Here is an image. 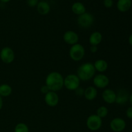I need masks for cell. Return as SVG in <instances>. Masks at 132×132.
Segmentation results:
<instances>
[{
  "label": "cell",
  "mask_w": 132,
  "mask_h": 132,
  "mask_svg": "<svg viewBox=\"0 0 132 132\" xmlns=\"http://www.w3.org/2000/svg\"><path fill=\"white\" fill-rule=\"evenodd\" d=\"M37 10L41 15H47L50 11V6L48 2L45 1H39L37 5Z\"/></svg>",
  "instance_id": "cell-15"
},
{
  "label": "cell",
  "mask_w": 132,
  "mask_h": 132,
  "mask_svg": "<svg viewBox=\"0 0 132 132\" xmlns=\"http://www.w3.org/2000/svg\"><path fill=\"white\" fill-rule=\"evenodd\" d=\"M102 98L107 104H113L116 103V93L112 89H105L102 93Z\"/></svg>",
  "instance_id": "cell-12"
},
{
  "label": "cell",
  "mask_w": 132,
  "mask_h": 132,
  "mask_svg": "<svg viewBox=\"0 0 132 132\" xmlns=\"http://www.w3.org/2000/svg\"><path fill=\"white\" fill-rule=\"evenodd\" d=\"M81 80L76 74L71 73L64 78V86L68 90L75 91L80 86Z\"/></svg>",
  "instance_id": "cell-4"
},
{
  "label": "cell",
  "mask_w": 132,
  "mask_h": 132,
  "mask_svg": "<svg viewBox=\"0 0 132 132\" xmlns=\"http://www.w3.org/2000/svg\"><path fill=\"white\" fill-rule=\"evenodd\" d=\"M103 4H104V6H105L106 8L109 9V8H111L113 6V0H104Z\"/></svg>",
  "instance_id": "cell-25"
},
{
  "label": "cell",
  "mask_w": 132,
  "mask_h": 132,
  "mask_svg": "<svg viewBox=\"0 0 132 132\" xmlns=\"http://www.w3.org/2000/svg\"><path fill=\"white\" fill-rule=\"evenodd\" d=\"M12 88L8 84H2L0 85V95L2 97H6L11 95Z\"/></svg>",
  "instance_id": "cell-20"
},
{
  "label": "cell",
  "mask_w": 132,
  "mask_h": 132,
  "mask_svg": "<svg viewBox=\"0 0 132 132\" xmlns=\"http://www.w3.org/2000/svg\"><path fill=\"white\" fill-rule=\"evenodd\" d=\"M102 40H103V35L98 31H95L92 33L88 39L90 46H98L102 42Z\"/></svg>",
  "instance_id": "cell-13"
},
{
  "label": "cell",
  "mask_w": 132,
  "mask_h": 132,
  "mask_svg": "<svg viewBox=\"0 0 132 132\" xmlns=\"http://www.w3.org/2000/svg\"><path fill=\"white\" fill-rule=\"evenodd\" d=\"M129 43L130 44V45L132 46V34L129 37Z\"/></svg>",
  "instance_id": "cell-30"
},
{
  "label": "cell",
  "mask_w": 132,
  "mask_h": 132,
  "mask_svg": "<svg viewBox=\"0 0 132 132\" xmlns=\"http://www.w3.org/2000/svg\"><path fill=\"white\" fill-rule=\"evenodd\" d=\"M40 91H41V92L42 93V94H45H45H47L48 92H50V90H49V88L47 87V86H46V85H43L41 88H40Z\"/></svg>",
  "instance_id": "cell-26"
},
{
  "label": "cell",
  "mask_w": 132,
  "mask_h": 132,
  "mask_svg": "<svg viewBox=\"0 0 132 132\" xmlns=\"http://www.w3.org/2000/svg\"><path fill=\"white\" fill-rule=\"evenodd\" d=\"M0 1L6 3H8V2H9V1H10V0H0Z\"/></svg>",
  "instance_id": "cell-31"
},
{
  "label": "cell",
  "mask_w": 132,
  "mask_h": 132,
  "mask_svg": "<svg viewBox=\"0 0 132 132\" xmlns=\"http://www.w3.org/2000/svg\"><path fill=\"white\" fill-rule=\"evenodd\" d=\"M75 92H76V95H77L78 97L81 96H84V93H85V90H84L82 88L79 87L75 90Z\"/></svg>",
  "instance_id": "cell-24"
},
{
  "label": "cell",
  "mask_w": 132,
  "mask_h": 132,
  "mask_svg": "<svg viewBox=\"0 0 132 132\" xmlns=\"http://www.w3.org/2000/svg\"><path fill=\"white\" fill-rule=\"evenodd\" d=\"M85 55V49L82 45L77 43L71 46L69 50V56L74 61H79Z\"/></svg>",
  "instance_id": "cell-3"
},
{
  "label": "cell",
  "mask_w": 132,
  "mask_h": 132,
  "mask_svg": "<svg viewBox=\"0 0 132 132\" xmlns=\"http://www.w3.org/2000/svg\"><path fill=\"white\" fill-rule=\"evenodd\" d=\"M44 100L46 105L50 107H55L59 103V97L55 92L50 91L45 95Z\"/></svg>",
  "instance_id": "cell-10"
},
{
  "label": "cell",
  "mask_w": 132,
  "mask_h": 132,
  "mask_svg": "<svg viewBox=\"0 0 132 132\" xmlns=\"http://www.w3.org/2000/svg\"><path fill=\"white\" fill-rule=\"evenodd\" d=\"M77 21V24L81 28H90L94 23V17L92 14L86 12L84 14L78 15Z\"/></svg>",
  "instance_id": "cell-5"
},
{
  "label": "cell",
  "mask_w": 132,
  "mask_h": 132,
  "mask_svg": "<svg viewBox=\"0 0 132 132\" xmlns=\"http://www.w3.org/2000/svg\"><path fill=\"white\" fill-rule=\"evenodd\" d=\"M94 66L95 70L97 71L100 73H103L106 72L108 67V63L104 59H97L95 61V63H94Z\"/></svg>",
  "instance_id": "cell-16"
},
{
  "label": "cell",
  "mask_w": 132,
  "mask_h": 132,
  "mask_svg": "<svg viewBox=\"0 0 132 132\" xmlns=\"http://www.w3.org/2000/svg\"><path fill=\"white\" fill-rule=\"evenodd\" d=\"M86 125L88 128L91 131H97L101 128L103 121L102 119L96 114H92L88 117L86 121Z\"/></svg>",
  "instance_id": "cell-6"
},
{
  "label": "cell",
  "mask_w": 132,
  "mask_h": 132,
  "mask_svg": "<svg viewBox=\"0 0 132 132\" xmlns=\"http://www.w3.org/2000/svg\"><path fill=\"white\" fill-rule=\"evenodd\" d=\"M108 113V110L105 106H101L97 110L96 115L99 116L100 118H104L107 116Z\"/></svg>",
  "instance_id": "cell-21"
},
{
  "label": "cell",
  "mask_w": 132,
  "mask_h": 132,
  "mask_svg": "<svg viewBox=\"0 0 132 132\" xmlns=\"http://www.w3.org/2000/svg\"><path fill=\"white\" fill-rule=\"evenodd\" d=\"M45 85L50 91L57 92L64 86V77L58 72H52L47 75L45 79Z\"/></svg>",
  "instance_id": "cell-1"
},
{
  "label": "cell",
  "mask_w": 132,
  "mask_h": 132,
  "mask_svg": "<svg viewBox=\"0 0 132 132\" xmlns=\"http://www.w3.org/2000/svg\"><path fill=\"white\" fill-rule=\"evenodd\" d=\"M3 97L0 95V110L1 108H3Z\"/></svg>",
  "instance_id": "cell-29"
},
{
  "label": "cell",
  "mask_w": 132,
  "mask_h": 132,
  "mask_svg": "<svg viewBox=\"0 0 132 132\" xmlns=\"http://www.w3.org/2000/svg\"><path fill=\"white\" fill-rule=\"evenodd\" d=\"M131 5V0H118L117 3V7L120 12H125L130 10Z\"/></svg>",
  "instance_id": "cell-18"
},
{
  "label": "cell",
  "mask_w": 132,
  "mask_h": 132,
  "mask_svg": "<svg viewBox=\"0 0 132 132\" xmlns=\"http://www.w3.org/2000/svg\"><path fill=\"white\" fill-rule=\"evenodd\" d=\"M126 116L129 119H132V106L128 108V110H126Z\"/></svg>",
  "instance_id": "cell-27"
},
{
  "label": "cell",
  "mask_w": 132,
  "mask_h": 132,
  "mask_svg": "<svg viewBox=\"0 0 132 132\" xmlns=\"http://www.w3.org/2000/svg\"><path fill=\"white\" fill-rule=\"evenodd\" d=\"M129 99L128 93L125 90H120L116 94V103L119 104H124L128 101Z\"/></svg>",
  "instance_id": "cell-17"
},
{
  "label": "cell",
  "mask_w": 132,
  "mask_h": 132,
  "mask_svg": "<svg viewBox=\"0 0 132 132\" xmlns=\"http://www.w3.org/2000/svg\"><path fill=\"white\" fill-rule=\"evenodd\" d=\"M0 59L5 64H10L15 59V53L13 49L9 46L3 48L0 51Z\"/></svg>",
  "instance_id": "cell-7"
},
{
  "label": "cell",
  "mask_w": 132,
  "mask_h": 132,
  "mask_svg": "<svg viewBox=\"0 0 132 132\" xmlns=\"http://www.w3.org/2000/svg\"><path fill=\"white\" fill-rule=\"evenodd\" d=\"M79 39V37L78 34L73 30H67L63 34L64 41L66 43L71 46L78 43Z\"/></svg>",
  "instance_id": "cell-11"
},
{
  "label": "cell",
  "mask_w": 132,
  "mask_h": 132,
  "mask_svg": "<svg viewBox=\"0 0 132 132\" xmlns=\"http://www.w3.org/2000/svg\"><path fill=\"white\" fill-rule=\"evenodd\" d=\"M130 101L132 106V93L131 94V95H130Z\"/></svg>",
  "instance_id": "cell-32"
},
{
  "label": "cell",
  "mask_w": 132,
  "mask_h": 132,
  "mask_svg": "<svg viewBox=\"0 0 132 132\" xmlns=\"http://www.w3.org/2000/svg\"><path fill=\"white\" fill-rule=\"evenodd\" d=\"M93 82L96 88L104 89L108 86L110 82L109 78L103 73L95 75L93 77Z\"/></svg>",
  "instance_id": "cell-8"
},
{
  "label": "cell",
  "mask_w": 132,
  "mask_h": 132,
  "mask_svg": "<svg viewBox=\"0 0 132 132\" xmlns=\"http://www.w3.org/2000/svg\"><path fill=\"white\" fill-rule=\"evenodd\" d=\"M72 10L75 14L80 15L86 12V7L81 2H75L72 6Z\"/></svg>",
  "instance_id": "cell-19"
},
{
  "label": "cell",
  "mask_w": 132,
  "mask_h": 132,
  "mask_svg": "<svg viewBox=\"0 0 132 132\" xmlns=\"http://www.w3.org/2000/svg\"><path fill=\"white\" fill-rule=\"evenodd\" d=\"M94 64L90 62L85 63L80 65L77 70V76L81 81H86L93 79L95 75Z\"/></svg>",
  "instance_id": "cell-2"
},
{
  "label": "cell",
  "mask_w": 132,
  "mask_h": 132,
  "mask_svg": "<svg viewBox=\"0 0 132 132\" xmlns=\"http://www.w3.org/2000/svg\"><path fill=\"white\" fill-rule=\"evenodd\" d=\"M41 1H44V0H41Z\"/></svg>",
  "instance_id": "cell-33"
},
{
  "label": "cell",
  "mask_w": 132,
  "mask_h": 132,
  "mask_svg": "<svg viewBox=\"0 0 132 132\" xmlns=\"http://www.w3.org/2000/svg\"><path fill=\"white\" fill-rule=\"evenodd\" d=\"M97 96V90L95 86H90L85 90L84 97L88 101H93Z\"/></svg>",
  "instance_id": "cell-14"
},
{
  "label": "cell",
  "mask_w": 132,
  "mask_h": 132,
  "mask_svg": "<svg viewBox=\"0 0 132 132\" xmlns=\"http://www.w3.org/2000/svg\"><path fill=\"white\" fill-rule=\"evenodd\" d=\"M39 3V0H27V4L30 7L37 6Z\"/></svg>",
  "instance_id": "cell-23"
},
{
  "label": "cell",
  "mask_w": 132,
  "mask_h": 132,
  "mask_svg": "<svg viewBox=\"0 0 132 132\" xmlns=\"http://www.w3.org/2000/svg\"><path fill=\"white\" fill-rule=\"evenodd\" d=\"M126 122L120 117H116L112 119L110 123V128L114 132H121L126 128Z\"/></svg>",
  "instance_id": "cell-9"
},
{
  "label": "cell",
  "mask_w": 132,
  "mask_h": 132,
  "mask_svg": "<svg viewBox=\"0 0 132 132\" xmlns=\"http://www.w3.org/2000/svg\"><path fill=\"white\" fill-rule=\"evenodd\" d=\"M14 132H29V128L25 123L19 122L15 125Z\"/></svg>",
  "instance_id": "cell-22"
},
{
  "label": "cell",
  "mask_w": 132,
  "mask_h": 132,
  "mask_svg": "<svg viewBox=\"0 0 132 132\" xmlns=\"http://www.w3.org/2000/svg\"><path fill=\"white\" fill-rule=\"evenodd\" d=\"M98 50L97 46H90V51L92 53H96Z\"/></svg>",
  "instance_id": "cell-28"
}]
</instances>
